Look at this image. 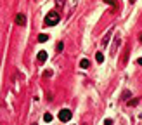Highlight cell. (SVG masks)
Segmentation results:
<instances>
[{"label": "cell", "mask_w": 142, "mask_h": 125, "mask_svg": "<svg viewBox=\"0 0 142 125\" xmlns=\"http://www.w3.org/2000/svg\"><path fill=\"white\" fill-rule=\"evenodd\" d=\"M59 21H61V16H59L56 11H50L47 16H45V24H47V26H56Z\"/></svg>", "instance_id": "obj_1"}, {"label": "cell", "mask_w": 142, "mask_h": 125, "mask_svg": "<svg viewBox=\"0 0 142 125\" xmlns=\"http://www.w3.org/2000/svg\"><path fill=\"white\" fill-rule=\"evenodd\" d=\"M59 120L61 122H69L71 120V111L69 109H61V111H59Z\"/></svg>", "instance_id": "obj_2"}, {"label": "cell", "mask_w": 142, "mask_h": 125, "mask_svg": "<svg viewBox=\"0 0 142 125\" xmlns=\"http://www.w3.org/2000/svg\"><path fill=\"white\" fill-rule=\"evenodd\" d=\"M47 57H49V54L45 52V50H40V52L36 54V59H38V63H45Z\"/></svg>", "instance_id": "obj_3"}, {"label": "cell", "mask_w": 142, "mask_h": 125, "mask_svg": "<svg viewBox=\"0 0 142 125\" xmlns=\"http://www.w3.org/2000/svg\"><path fill=\"white\" fill-rule=\"evenodd\" d=\"M16 24H19V26H24V24H26L24 14H17V16H16Z\"/></svg>", "instance_id": "obj_4"}, {"label": "cell", "mask_w": 142, "mask_h": 125, "mask_svg": "<svg viewBox=\"0 0 142 125\" xmlns=\"http://www.w3.org/2000/svg\"><path fill=\"white\" fill-rule=\"evenodd\" d=\"M47 40H49V35H45V33H40V35H38V42H40V43L47 42Z\"/></svg>", "instance_id": "obj_5"}, {"label": "cell", "mask_w": 142, "mask_h": 125, "mask_svg": "<svg viewBox=\"0 0 142 125\" xmlns=\"http://www.w3.org/2000/svg\"><path fill=\"white\" fill-rule=\"evenodd\" d=\"M109 38H111V31H109V33H108L106 36H104V40H102V45H104V47L108 45V42H109Z\"/></svg>", "instance_id": "obj_6"}, {"label": "cell", "mask_w": 142, "mask_h": 125, "mask_svg": "<svg viewBox=\"0 0 142 125\" xmlns=\"http://www.w3.org/2000/svg\"><path fill=\"white\" fill-rule=\"evenodd\" d=\"M95 59L99 61V63H102V61H104V54H102V52H97V54H95Z\"/></svg>", "instance_id": "obj_7"}, {"label": "cell", "mask_w": 142, "mask_h": 125, "mask_svg": "<svg viewBox=\"0 0 142 125\" xmlns=\"http://www.w3.org/2000/svg\"><path fill=\"white\" fill-rule=\"evenodd\" d=\"M88 64H90V63H88V59H81V61H80V66H81V68H88Z\"/></svg>", "instance_id": "obj_8"}, {"label": "cell", "mask_w": 142, "mask_h": 125, "mask_svg": "<svg viewBox=\"0 0 142 125\" xmlns=\"http://www.w3.org/2000/svg\"><path fill=\"white\" fill-rule=\"evenodd\" d=\"M43 120H45L47 123H50V122H52V115H50V113H45V115H43Z\"/></svg>", "instance_id": "obj_9"}, {"label": "cell", "mask_w": 142, "mask_h": 125, "mask_svg": "<svg viewBox=\"0 0 142 125\" xmlns=\"http://www.w3.org/2000/svg\"><path fill=\"white\" fill-rule=\"evenodd\" d=\"M104 2H106V4H109L111 7H116V5H118V2H116V0H104Z\"/></svg>", "instance_id": "obj_10"}, {"label": "cell", "mask_w": 142, "mask_h": 125, "mask_svg": "<svg viewBox=\"0 0 142 125\" xmlns=\"http://www.w3.org/2000/svg\"><path fill=\"white\" fill-rule=\"evenodd\" d=\"M62 49H64V43L59 42V43H57V50H62Z\"/></svg>", "instance_id": "obj_11"}, {"label": "cell", "mask_w": 142, "mask_h": 125, "mask_svg": "<svg viewBox=\"0 0 142 125\" xmlns=\"http://www.w3.org/2000/svg\"><path fill=\"white\" fill-rule=\"evenodd\" d=\"M137 102H139V99H132V101L128 102V104H130V106H135V104H137Z\"/></svg>", "instance_id": "obj_12"}, {"label": "cell", "mask_w": 142, "mask_h": 125, "mask_svg": "<svg viewBox=\"0 0 142 125\" xmlns=\"http://www.w3.org/2000/svg\"><path fill=\"white\" fill-rule=\"evenodd\" d=\"M104 125H113V120H109V118L104 120Z\"/></svg>", "instance_id": "obj_13"}, {"label": "cell", "mask_w": 142, "mask_h": 125, "mask_svg": "<svg viewBox=\"0 0 142 125\" xmlns=\"http://www.w3.org/2000/svg\"><path fill=\"white\" fill-rule=\"evenodd\" d=\"M56 4H57V5H62V4H64V0H56Z\"/></svg>", "instance_id": "obj_14"}, {"label": "cell", "mask_w": 142, "mask_h": 125, "mask_svg": "<svg viewBox=\"0 0 142 125\" xmlns=\"http://www.w3.org/2000/svg\"><path fill=\"white\" fill-rule=\"evenodd\" d=\"M137 64H140V66H142V57H139V59H137Z\"/></svg>", "instance_id": "obj_15"}]
</instances>
